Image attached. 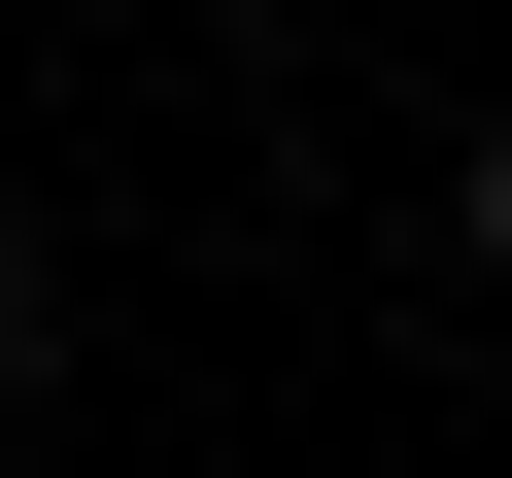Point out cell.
<instances>
[{
  "label": "cell",
  "mask_w": 512,
  "mask_h": 478,
  "mask_svg": "<svg viewBox=\"0 0 512 478\" xmlns=\"http://www.w3.org/2000/svg\"><path fill=\"white\" fill-rule=\"evenodd\" d=\"M478 274H512V137H478Z\"/></svg>",
  "instance_id": "cell-1"
}]
</instances>
